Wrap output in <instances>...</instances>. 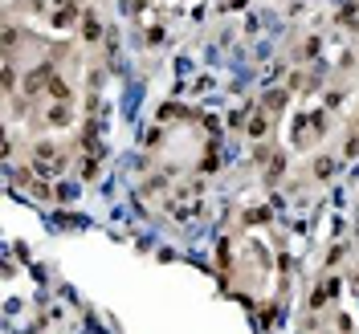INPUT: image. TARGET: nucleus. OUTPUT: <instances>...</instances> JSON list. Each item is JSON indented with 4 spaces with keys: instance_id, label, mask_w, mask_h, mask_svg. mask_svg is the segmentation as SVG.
Instances as JSON below:
<instances>
[{
    "instance_id": "f257e3e1",
    "label": "nucleus",
    "mask_w": 359,
    "mask_h": 334,
    "mask_svg": "<svg viewBox=\"0 0 359 334\" xmlns=\"http://www.w3.org/2000/svg\"><path fill=\"white\" fill-rule=\"evenodd\" d=\"M82 29H86V41H98V33H102V25H98L94 17H86V25H82Z\"/></svg>"
},
{
    "instance_id": "f03ea898",
    "label": "nucleus",
    "mask_w": 359,
    "mask_h": 334,
    "mask_svg": "<svg viewBox=\"0 0 359 334\" xmlns=\"http://www.w3.org/2000/svg\"><path fill=\"white\" fill-rule=\"evenodd\" d=\"M331 293H335V281H326V285H318V289H314V306H322V301L331 297Z\"/></svg>"
},
{
    "instance_id": "7ed1b4c3",
    "label": "nucleus",
    "mask_w": 359,
    "mask_h": 334,
    "mask_svg": "<svg viewBox=\"0 0 359 334\" xmlns=\"http://www.w3.org/2000/svg\"><path fill=\"white\" fill-rule=\"evenodd\" d=\"M265 127H269V123H265V118L257 114V118H253V123H249V135H253V139H261V135H265Z\"/></svg>"
},
{
    "instance_id": "20e7f679",
    "label": "nucleus",
    "mask_w": 359,
    "mask_h": 334,
    "mask_svg": "<svg viewBox=\"0 0 359 334\" xmlns=\"http://www.w3.org/2000/svg\"><path fill=\"white\" fill-rule=\"evenodd\" d=\"M53 21H57V25H70V21H74V9H57Z\"/></svg>"
}]
</instances>
